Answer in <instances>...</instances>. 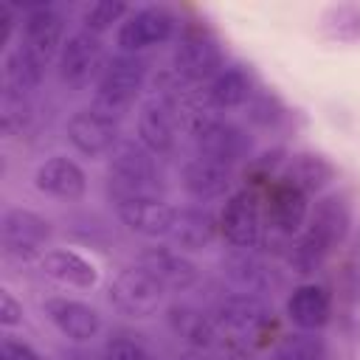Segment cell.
Instances as JSON below:
<instances>
[{
	"label": "cell",
	"mask_w": 360,
	"mask_h": 360,
	"mask_svg": "<svg viewBox=\"0 0 360 360\" xmlns=\"http://www.w3.org/2000/svg\"><path fill=\"white\" fill-rule=\"evenodd\" d=\"M53 236L51 222L22 205H8L0 217V248L11 262H39Z\"/></svg>",
	"instance_id": "6"
},
{
	"label": "cell",
	"mask_w": 360,
	"mask_h": 360,
	"mask_svg": "<svg viewBox=\"0 0 360 360\" xmlns=\"http://www.w3.org/2000/svg\"><path fill=\"white\" fill-rule=\"evenodd\" d=\"M270 360H329V349L315 332H295L273 346Z\"/></svg>",
	"instance_id": "31"
},
{
	"label": "cell",
	"mask_w": 360,
	"mask_h": 360,
	"mask_svg": "<svg viewBox=\"0 0 360 360\" xmlns=\"http://www.w3.org/2000/svg\"><path fill=\"white\" fill-rule=\"evenodd\" d=\"M149 76V62L143 56H132V53H121L115 51L101 76L93 84V101L90 107H96L98 112L121 121L141 98L143 84Z\"/></svg>",
	"instance_id": "1"
},
{
	"label": "cell",
	"mask_w": 360,
	"mask_h": 360,
	"mask_svg": "<svg viewBox=\"0 0 360 360\" xmlns=\"http://www.w3.org/2000/svg\"><path fill=\"white\" fill-rule=\"evenodd\" d=\"M68 17L53 3H34L22 8V25L17 34V42L22 51H28L34 59L51 68L56 65V56L68 39Z\"/></svg>",
	"instance_id": "8"
},
{
	"label": "cell",
	"mask_w": 360,
	"mask_h": 360,
	"mask_svg": "<svg viewBox=\"0 0 360 360\" xmlns=\"http://www.w3.org/2000/svg\"><path fill=\"white\" fill-rule=\"evenodd\" d=\"M219 236V219L205 205H180L174 214V225L169 231V245L180 253H200L214 245Z\"/></svg>",
	"instance_id": "24"
},
{
	"label": "cell",
	"mask_w": 360,
	"mask_h": 360,
	"mask_svg": "<svg viewBox=\"0 0 360 360\" xmlns=\"http://www.w3.org/2000/svg\"><path fill=\"white\" fill-rule=\"evenodd\" d=\"M256 90L259 87H256L250 68L239 62H228L208 84H202V104L217 115L233 112V110L248 107Z\"/></svg>",
	"instance_id": "20"
},
{
	"label": "cell",
	"mask_w": 360,
	"mask_h": 360,
	"mask_svg": "<svg viewBox=\"0 0 360 360\" xmlns=\"http://www.w3.org/2000/svg\"><path fill=\"white\" fill-rule=\"evenodd\" d=\"M309 197L301 194L298 188L287 186V183H278L270 194V205H267V225L273 231H278L281 236L287 239H295L304 228H307V219H309Z\"/></svg>",
	"instance_id": "27"
},
{
	"label": "cell",
	"mask_w": 360,
	"mask_h": 360,
	"mask_svg": "<svg viewBox=\"0 0 360 360\" xmlns=\"http://www.w3.org/2000/svg\"><path fill=\"white\" fill-rule=\"evenodd\" d=\"M174 360H214V354H208V352H194V349H183V352H177Z\"/></svg>",
	"instance_id": "37"
},
{
	"label": "cell",
	"mask_w": 360,
	"mask_h": 360,
	"mask_svg": "<svg viewBox=\"0 0 360 360\" xmlns=\"http://www.w3.org/2000/svg\"><path fill=\"white\" fill-rule=\"evenodd\" d=\"M214 321L222 326V332H233L242 338H256L262 332H267L276 321L273 304L262 295H250V292H228L219 295L211 307Z\"/></svg>",
	"instance_id": "15"
},
{
	"label": "cell",
	"mask_w": 360,
	"mask_h": 360,
	"mask_svg": "<svg viewBox=\"0 0 360 360\" xmlns=\"http://www.w3.org/2000/svg\"><path fill=\"white\" fill-rule=\"evenodd\" d=\"M22 323V304L14 298L11 290L0 287V326L3 329H14Z\"/></svg>",
	"instance_id": "36"
},
{
	"label": "cell",
	"mask_w": 360,
	"mask_h": 360,
	"mask_svg": "<svg viewBox=\"0 0 360 360\" xmlns=\"http://www.w3.org/2000/svg\"><path fill=\"white\" fill-rule=\"evenodd\" d=\"M39 270L45 278L73 290H96L101 281V270L96 267V262L73 248H51L39 259Z\"/></svg>",
	"instance_id": "25"
},
{
	"label": "cell",
	"mask_w": 360,
	"mask_h": 360,
	"mask_svg": "<svg viewBox=\"0 0 360 360\" xmlns=\"http://www.w3.org/2000/svg\"><path fill=\"white\" fill-rule=\"evenodd\" d=\"M222 42L205 25H186L174 37V48L169 56V68L174 79L186 84H208L225 68Z\"/></svg>",
	"instance_id": "4"
},
{
	"label": "cell",
	"mask_w": 360,
	"mask_h": 360,
	"mask_svg": "<svg viewBox=\"0 0 360 360\" xmlns=\"http://www.w3.org/2000/svg\"><path fill=\"white\" fill-rule=\"evenodd\" d=\"M48 73V65H42L39 59H34L28 51H22L20 45H11L3 56V82H6V93H17V96H28L34 90L42 87Z\"/></svg>",
	"instance_id": "28"
},
{
	"label": "cell",
	"mask_w": 360,
	"mask_h": 360,
	"mask_svg": "<svg viewBox=\"0 0 360 360\" xmlns=\"http://www.w3.org/2000/svg\"><path fill=\"white\" fill-rule=\"evenodd\" d=\"M188 141L194 146V155L222 163L228 169H233L236 163H242L253 155L250 129L225 115H217V112L194 115L188 124Z\"/></svg>",
	"instance_id": "3"
},
{
	"label": "cell",
	"mask_w": 360,
	"mask_h": 360,
	"mask_svg": "<svg viewBox=\"0 0 360 360\" xmlns=\"http://www.w3.org/2000/svg\"><path fill=\"white\" fill-rule=\"evenodd\" d=\"M34 188L59 202H76L87 194V172L68 155H51L34 169Z\"/></svg>",
	"instance_id": "21"
},
{
	"label": "cell",
	"mask_w": 360,
	"mask_h": 360,
	"mask_svg": "<svg viewBox=\"0 0 360 360\" xmlns=\"http://www.w3.org/2000/svg\"><path fill=\"white\" fill-rule=\"evenodd\" d=\"M245 110H248V121L256 129H278L290 115L287 107L281 104V98L267 90H256V96L250 98V104Z\"/></svg>",
	"instance_id": "33"
},
{
	"label": "cell",
	"mask_w": 360,
	"mask_h": 360,
	"mask_svg": "<svg viewBox=\"0 0 360 360\" xmlns=\"http://www.w3.org/2000/svg\"><path fill=\"white\" fill-rule=\"evenodd\" d=\"M163 321L166 329L183 343V349H194V352H219L225 343V332L222 326L214 321L211 312L200 309L197 304L188 301H172L163 309Z\"/></svg>",
	"instance_id": "16"
},
{
	"label": "cell",
	"mask_w": 360,
	"mask_h": 360,
	"mask_svg": "<svg viewBox=\"0 0 360 360\" xmlns=\"http://www.w3.org/2000/svg\"><path fill=\"white\" fill-rule=\"evenodd\" d=\"M42 315L45 321L70 343L87 346L104 332V321L96 307L87 301L70 298V295H51L42 301Z\"/></svg>",
	"instance_id": "18"
},
{
	"label": "cell",
	"mask_w": 360,
	"mask_h": 360,
	"mask_svg": "<svg viewBox=\"0 0 360 360\" xmlns=\"http://www.w3.org/2000/svg\"><path fill=\"white\" fill-rule=\"evenodd\" d=\"M352 231H354V205H352L349 194H343V191H326V194H321L312 202L304 233L318 248H323L329 256L340 245H346V239L352 236Z\"/></svg>",
	"instance_id": "11"
},
{
	"label": "cell",
	"mask_w": 360,
	"mask_h": 360,
	"mask_svg": "<svg viewBox=\"0 0 360 360\" xmlns=\"http://www.w3.org/2000/svg\"><path fill=\"white\" fill-rule=\"evenodd\" d=\"M180 127H177V110L166 96H149L141 101L135 112V141L146 146L155 158H166L177 149Z\"/></svg>",
	"instance_id": "17"
},
{
	"label": "cell",
	"mask_w": 360,
	"mask_h": 360,
	"mask_svg": "<svg viewBox=\"0 0 360 360\" xmlns=\"http://www.w3.org/2000/svg\"><path fill=\"white\" fill-rule=\"evenodd\" d=\"M138 264L143 270H149L160 281V287L166 292H191L202 278L200 264L188 253L174 250L172 245H149V248H143L138 253Z\"/></svg>",
	"instance_id": "19"
},
{
	"label": "cell",
	"mask_w": 360,
	"mask_h": 360,
	"mask_svg": "<svg viewBox=\"0 0 360 360\" xmlns=\"http://www.w3.org/2000/svg\"><path fill=\"white\" fill-rule=\"evenodd\" d=\"M318 31L329 42L360 45V0L323 6L318 14Z\"/></svg>",
	"instance_id": "29"
},
{
	"label": "cell",
	"mask_w": 360,
	"mask_h": 360,
	"mask_svg": "<svg viewBox=\"0 0 360 360\" xmlns=\"http://www.w3.org/2000/svg\"><path fill=\"white\" fill-rule=\"evenodd\" d=\"M335 180H338L335 163L326 155L312 152V149H301V152L287 155V160L278 172V183H287V186H292L301 194L315 197V200L321 194H326Z\"/></svg>",
	"instance_id": "23"
},
{
	"label": "cell",
	"mask_w": 360,
	"mask_h": 360,
	"mask_svg": "<svg viewBox=\"0 0 360 360\" xmlns=\"http://www.w3.org/2000/svg\"><path fill=\"white\" fill-rule=\"evenodd\" d=\"M219 236L239 250H256L264 242V211H262V200L253 188H239L233 191L219 214Z\"/></svg>",
	"instance_id": "10"
},
{
	"label": "cell",
	"mask_w": 360,
	"mask_h": 360,
	"mask_svg": "<svg viewBox=\"0 0 360 360\" xmlns=\"http://www.w3.org/2000/svg\"><path fill=\"white\" fill-rule=\"evenodd\" d=\"M107 59L110 56L104 51V39L84 28H76L68 34L56 56V79L68 90H82L87 84H96Z\"/></svg>",
	"instance_id": "9"
},
{
	"label": "cell",
	"mask_w": 360,
	"mask_h": 360,
	"mask_svg": "<svg viewBox=\"0 0 360 360\" xmlns=\"http://www.w3.org/2000/svg\"><path fill=\"white\" fill-rule=\"evenodd\" d=\"M166 180L160 160L138 141H121L107 160V197L158 194L163 197Z\"/></svg>",
	"instance_id": "2"
},
{
	"label": "cell",
	"mask_w": 360,
	"mask_h": 360,
	"mask_svg": "<svg viewBox=\"0 0 360 360\" xmlns=\"http://www.w3.org/2000/svg\"><path fill=\"white\" fill-rule=\"evenodd\" d=\"M101 354L104 360H160L158 352L132 332H110Z\"/></svg>",
	"instance_id": "32"
},
{
	"label": "cell",
	"mask_w": 360,
	"mask_h": 360,
	"mask_svg": "<svg viewBox=\"0 0 360 360\" xmlns=\"http://www.w3.org/2000/svg\"><path fill=\"white\" fill-rule=\"evenodd\" d=\"M174 37H177V14L163 3H149L127 14V20L115 31V48L121 53L143 56L146 51L166 45Z\"/></svg>",
	"instance_id": "7"
},
{
	"label": "cell",
	"mask_w": 360,
	"mask_h": 360,
	"mask_svg": "<svg viewBox=\"0 0 360 360\" xmlns=\"http://www.w3.org/2000/svg\"><path fill=\"white\" fill-rule=\"evenodd\" d=\"M219 273L222 278L239 290V292H250V295H262L270 298L273 292L281 290L284 278L278 273V267L273 262H267L262 253L256 250H239L231 248L228 253H222L219 259Z\"/></svg>",
	"instance_id": "14"
},
{
	"label": "cell",
	"mask_w": 360,
	"mask_h": 360,
	"mask_svg": "<svg viewBox=\"0 0 360 360\" xmlns=\"http://www.w3.org/2000/svg\"><path fill=\"white\" fill-rule=\"evenodd\" d=\"M65 141L76 155L98 160V158H110L124 138L115 118L98 112L96 107H82L70 112V118L65 121Z\"/></svg>",
	"instance_id": "12"
},
{
	"label": "cell",
	"mask_w": 360,
	"mask_h": 360,
	"mask_svg": "<svg viewBox=\"0 0 360 360\" xmlns=\"http://www.w3.org/2000/svg\"><path fill=\"white\" fill-rule=\"evenodd\" d=\"M231 186H233V169L214 163L208 158L191 155L180 166V188L197 205H205L214 200H228L233 194Z\"/></svg>",
	"instance_id": "22"
},
{
	"label": "cell",
	"mask_w": 360,
	"mask_h": 360,
	"mask_svg": "<svg viewBox=\"0 0 360 360\" xmlns=\"http://www.w3.org/2000/svg\"><path fill=\"white\" fill-rule=\"evenodd\" d=\"M107 301L118 315L129 321H146L163 309L166 290L149 270H143L135 262L132 267L115 273V278L107 287Z\"/></svg>",
	"instance_id": "5"
},
{
	"label": "cell",
	"mask_w": 360,
	"mask_h": 360,
	"mask_svg": "<svg viewBox=\"0 0 360 360\" xmlns=\"http://www.w3.org/2000/svg\"><path fill=\"white\" fill-rule=\"evenodd\" d=\"M129 11H132V6L124 3V0H96V3H90V6L82 8V14H79V28H84V31L101 37V34H107V31H112V28L118 31V25L127 20Z\"/></svg>",
	"instance_id": "30"
},
{
	"label": "cell",
	"mask_w": 360,
	"mask_h": 360,
	"mask_svg": "<svg viewBox=\"0 0 360 360\" xmlns=\"http://www.w3.org/2000/svg\"><path fill=\"white\" fill-rule=\"evenodd\" d=\"M225 360H253V357H250V354H245V352H231Z\"/></svg>",
	"instance_id": "38"
},
{
	"label": "cell",
	"mask_w": 360,
	"mask_h": 360,
	"mask_svg": "<svg viewBox=\"0 0 360 360\" xmlns=\"http://www.w3.org/2000/svg\"><path fill=\"white\" fill-rule=\"evenodd\" d=\"M326 259H329V253H326L323 248H318L304 231H301L295 239H290L287 264H290L292 273H298V276H312V273H318V270L326 264Z\"/></svg>",
	"instance_id": "34"
},
{
	"label": "cell",
	"mask_w": 360,
	"mask_h": 360,
	"mask_svg": "<svg viewBox=\"0 0 360 360\" xmlns=\"http://www.w3.org/2000/svg\"><path fill=\"white\" fill-rule=\"evenodd\" d=\"M115 217L121 225L143 239H169V231L174 225L177 205H172L166 197L158 194H132V197H112Z\"/></svg>",
	"instance_id": "13"
},
{
	"label": "cell",
	"mask_w": 360,
	"mask_h": 360,
	"mask_svg": "<svg viewBox=\"0 0 360 360\" xmlns=\"http://www.w3.org/2000/svg\"><path fill=\"white\" fill-rule=\"evenodd\" d=\"M284 312L298 332L318 335L332 321V292L318 281H304L287 295Z\"/></svg>",
	"instance_id": "26"
},
{
	"label": "cell",
	"mask_w": 360,
	"mask_h": 360,
	"mask_svg": "<svg viewBox=\"0 0 360 360\" xmlns=\"http://www.w3.org/2000/svg\"><path fill=\"white\" fill-rule=\"evenodd\" d=\"M0 360H45L31 343H25V340H20V338H14V335H3V340H0Z\"/></svg>",
	"instance_id": "35"
},
{
	"label": "cell",
	"mask_w": 360,
	"mask_h": 360,
	"mask_svg": "<svg viewBox=\"0 0 360 360\" xmlns=\"http://www.w3.org/2000/svg\"><path fill=\"white\" fill-rule=\"evenodd\" d=\"M68 360H90V357H87V354H70Z\"/></svg>",
	"instance_id": "39"
}]
</instances>
